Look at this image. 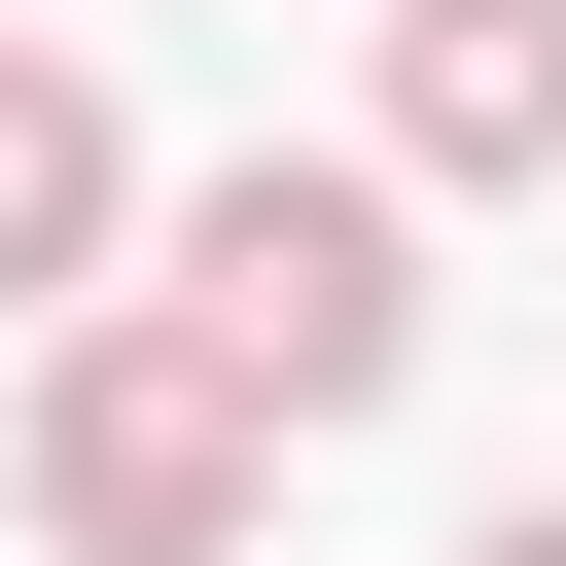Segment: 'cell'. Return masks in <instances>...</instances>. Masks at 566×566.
<instances>
[{"instance_id":"7a4b0ae2","label":"cell","mask_w":566,"mask_h":566,"mask_svg":"<svg viewBox=\"0 0 566 566\" xmlns=\"http://www.w3.org/2000/svg\"><path fill=\"white\" fill-rule=\"evenodd\" d=\"M35 531H71V566H248V531H283V389L177 354L142 283L35 318Z\"/></svg>"},{"instance_id":"277c9868","label":"cell","mask_w":566,"mask_h":566,"mask_svg":"<svg viewBox=\"0 0 566 566\" xmlns=\"http://www.w3.org/2000/svg\"><path fill=\"white\" fill-rule=\"evenodd\" d=\"M389 177H566V0H389Z\"/></svg>"},{"instance_id":"5b68a950","label":"cell","mask_w":566,"mask_h":566,"mask_svg":"<svg viewBox=\"0 0 566 566\" xmlns=\"http://www.w3.org/2000/svg\"><path fill=\"white\" fill-rule=\"evenodd\" d=\"M460 566H566V495H495V531H460Z\"/></svg>"},{"instance_id":"6da1fadb","label":"cell","mask_w":566,"mask_h":566,"mask_svg":"<svg viewBox=\"0 0 566 566\" xmlns=\"http://www.w3.org/2000/svg\"><path fill=\"white\" fill-rule=\"evenodd\" d=\"M177 354H248L283 389V460L318 424H389L424 389V177L389 142H248V177H177V283H142Z\"/></svg>"},{"instance_id":"3957f363","label":"cell","mask_w":566,"mask_h":566,"mask_svg":"<svg viewBox=\"0 0 566 566\" xmlns=\"http://www.w3.org/2000/svg\"><path fill=\"white\" fill-rule=\"evenodd\" d=\"M106 248H142V142L71 35H0V318H106Z\"/></svg>"}]
</instances>
